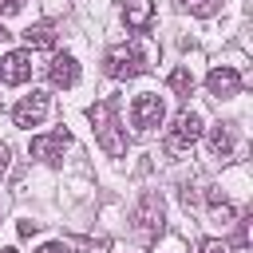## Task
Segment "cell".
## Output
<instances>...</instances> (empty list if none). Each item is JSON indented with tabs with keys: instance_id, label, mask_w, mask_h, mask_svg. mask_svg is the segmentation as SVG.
<instances>
[{
	"instance_id": "1",
	"label": "cell",
	"mask_w": 253,
	"mask_h": 253,
	"mask_svg": "<svg viewBox=\"0 0 253 253\" xmlns=\"http://www.w3.org/2000/svg\"><path fill=\"white\" fill-rule=\"evenodd\" d=\"M87 119H91V126H95V142H99L111 158L126 154V130H123V123H119V99H99V103H91V107H87Z\"/></svg>"
},
{
	"instance_id": "2",
	"label": "cell",
	"mask_w": 253,
	"mask_h": 253,
	"mask_svg": "<svg viewBox=\"0 0 253 253\" xmlns=\"http://www.w3.org/2000/svg\"><path fill=\"white\" fill-rule=\"evenodd\" d=\"M150 63H146V51L138 47V43H115L107 55H103V71L111 75V79H134V75H142Z\"/></svg>"
},
{
	"instance_id": "3",
	"label": "cell",
	"mask_w": 253,
	"mask_h": 253,
	"mask_svg": "<svg viewBox=\"0 0 253 253\" xmlns=\"http://www.w3.org/2000/svg\"><path fill=\"white\" fill-rule=\"evenodd\" d=\"M202 115L198 111H182L174 123H170V130H166V154H190V146L202 138Z\"/></svg>"
},
{
	"instance_id": "4",
	"label": "cell",
	"mask_w": 253,
	"mask_h": 253,
	"mask_svg": "<svg viewBox=\"0 0 253 253\" xmlns=\"http://www.w3.org/2000/svg\"><path fill=\"white\" fill-rule=\"evenodd\" d=\"M162 119H166V103H162V95H154V91H142V95L130 103V123H134L142 134L158 130V126H162Z\"/></svg>"
},
{
	"instance_id": "5",
	"label": "cell",
	"mask_w": 253,
	"mask_h": 253,
	"mask_svg": "<svg viewBox=\"0 0 253 253\" xmlns=\"http://www.w3.org/2000/svg\"><path fill=\"white\" fill-rule=\"evenodd\" d=\"M130 221H134V229H138L146 241H154V237L162 233V198H158V194H142L138 206H134V213H130Z\"/></svg>"
},
{
	"instance_id": "6",
	"label": "cell",
	"mask_w": 253,
	"mask_h": 253,
	"mask_svg": "<svg viewBox=\"0 0 253 253\" xmlns=\"http://www.w3.org/2000/svg\"><path fill=\"white\" fill-rule=\"evenodd\" d=\"M71 146V134L59 126V130H51V134H36L32 142H28V150H32V158H40V162H47V166H55L59 158H63V150Z\"/></svg>"
},
{
	"instance_id": "7",
	"label": "cell",
	"mask_w": 253,
	"mask_h": 253,
	"mask_svg": "<svg viewBox=\"0 0 253 253\" xmlns=\"http://www.w3.org/2000/svg\"><path fill=\"white\" fill-rule=\"evenodd\" d=\"M47 107H51L47 91H36V87H32V95H24V99L12 107V119H16V126H40L43 115H47Z\"/></svg>"
},
{
	"instance_id": "8",
	"label": "cell",
	"mask_w": 253,
	"mask_h": 253,
	"mask_svg": "<svg viewBox=\"0 0 253 253\" xmlns=\"http://www.w3.org/2000/svg\"><path fill=\"white\" fill-rule=\"evenodd\" d=\"M28 79H32V51H28V47L8 51V55L0 59V83L20 87V83H28Z\"/></svg>"
},
{
	"instance_id": "9",
	"label": "cell",
	"mask_w": 253,
	"mask_h": 253,
	"mask_svg": "<svg viewBox=\"0 0 253 253\" xmlns=\"http://www.w3.org/2000/svg\"><path fill=\"white\" fill-rule=\"evenodd\" d=\"M206 87H210L213 99H233V95L241 91V75H237V67L221 63V67H213V71L206 75Z\"/></svg>"
},
{
	"instance_id": "10",
	"label": "cell",
	"mask_w": 253,
	"mask_h": 253,
	"mask_svg": "<svg viewBox=\"0 0 253 253\" xmlns=\"http://www.w3.org/2000/svg\"><path fill=\"white\" fill-rule=\"evenodd\" d=\"M47 79H51V87H71V83L79 79V63H75V55H67V51L51 55V63H47Z\"/></svg>"
},
{
	"instance_id": "11",
	"label": "cell",
	"mask_w": 253,
	"mask_h": 253,
	"mask_svg": "<svg viewBox=\"0 0 253 253\" xmlns=\"http://www.w3.org/2000/svg\"><path fill=\"white\" fill-rule=\"evenodd\" d=\"M150 20H154V4H150V0H126V4H123V24H126L130 32H146Z\"/></svg>"
},
{
	"instance_id": "12",
	"label": "cell",
	"mask_w": 253,
	"mask_h": 253,
	"mask_svg": "<svg viewBox=\"0 0 253 253\" xmlns=\"http://www.w3.org/2000/svg\"><path fill=\"white\" fill-rule=\"evenodd\" d=\"M210 154H213V158H229V154H233V126H229V123L210 126Z\"/></svg>"
},
{
	"instance_id": "13",
	"label": "cell",
	"mask_w": 253,
	"mask_h": 253,
	"mask_svg": "<svg viewBox=\"0 0 253 253\" xmlns=\"http://www.w3.org/2000/svg\"><path fill=\"white\" fill-rule=\"evenodd\" d=\"M24 43H28V51H32V47H51V43H55V24H51V20L32 24V28L24 32Z\"/></svg>"
},
{
	"instance_id": "14",
	"label": "cell",
	"mask_w": 253,
	"mask_h": 253,
	"mask_svg": "<svg viewBox=\"0 0 253 253\" xmlns=\"http://www.w3.org/2000/svg\"><path fill=\"white\" fill-rule=\"evenodd\" d=\"M170 91L182 95V99H190V91H194V75H190V67H174V71H170Z\"/></svg>"
},
{
	"instance_id": "15",
	"label": "cell",
	"mask_w": 253,
	"mask_h": 253,
	"mask_svg": "<svg viewBox=\"0 0 253 253\" xmlns=\"http://www.w3.org/2000/svg\"><path fill=\"white\" fill-rule=\"evenodd\" d=\"M178 4H182L190 16H202V20H206V16H213V12H217V4H221V0H178Z\"/></svg>"
},
{
	"instance_id": "16",
	"label": "cell",
	"mask_w": 253,
	"mask_h": 253,
	"mask_svg": "<svg viewBox=\"0 0 253 253\" xmlns=\"http://www.w3.org/2000/svg\"><path fill=\"white\" fill-rule=\"evenodd\" d=\"M198 253H229V249H225V241H217V237H206V241L198 245Z\"/></svg>"
},
{
	"instance_id": "17",
	"label": "cell",
	"mask_w": 253,
	"mask_h": 253,
	"mask_svg": "<svg viewBox=\"0 0 253 253\" xmlns=\"http://www.w3.org/2000/svg\"><path fill=\"white\" fill-rule=\"evenodd\" d=\"M20 8H24V0H0V20L4 16H16Z\"/></svg>"
},
{
	"instance_id": "18",
	"label": "cell",
	"mask_w": 253,
	"mask_h": 253,
	"mask_svg": "<svg viewBox=\"0 0 253 253\" xmlns=\"http://www.w3.org/2000/svg\"><path fill=\"white\" fill-rule=\"evenodd\" d=\"M16 229H20V237H32V233H36V229H40V221H20V225H16Z\"/></svg>"
},
{
	"instance_id": "19",
	"label": "cell",
	"mask_w": 253,
	"mask_h": 253,
	"mask_svg": "<svg viewBox=\"0 0 253 253\" xmlns=\"http://www.w3.org/2000/svg\"><path fill=\"white\" fill-rule=\"evenodd\" d=\"M36 253H67V245H59V241H47V245H40Z\"/></svg>"
},
{
	"instance_id": "20",
	"label": "cell",
	"mask_w": 253,
	"mask_h": 253,
	"mask_svg": "<svg viewBox=\"0 0 253 253\" xmlns=\"http://www.w3.org/2000/svg\"><path fill=\"white\" fill-rule=\"evenodd\" d=\"M8 158H12V150L0 142V178H4V170H8Z\"/></svg>"
},
{
	"instance_id": "21",
	"label": "cell",
	"mask_w": 253,
	"mask_h": 253,
	"mask_svg": "<svg viewBox=\"0 0 253 253\" xmlns=\"http://www.w3.org/2000/svg\"><path fill=\"white\" fill-rule=\"evenodd\" d=\"M0 253H16V249H12V245H8V249H0Z\"/></svg>"
},
{
	"instance_id": "22",
	"label": "cell",
	"mask_w": 253,
	"mask_h": 253,
	"mask_svg": "<svg viewBox=\"0 0 253 253\" xmlns=\"http://www.w3.org/2000/svg\"><path fill=\"white\" fill-rule=\"evenodd\" d=\"M4 36H8V32H4V24H0V40H4Z\"/></svg>"
}]
</instances>
